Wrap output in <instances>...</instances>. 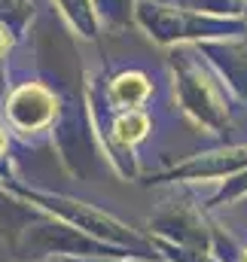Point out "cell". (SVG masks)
Segmentation results:
<instances>
[{
    "label": "cell",
    "instance_id": "obj_1",
    "mask_svg": "<svg viewBox=\"0 0 247 262\" xmlns=\"http://www.w3.org/2000/svg\"><path fill=\"white\" fill-rule=\"evenodd\" d=\"M128 82H131V76H122V79L116 82V95H119V98H125V95L131 92ZM134 82H140V85H137V95H147V82H143V76H134Z\"/></svg>",
    "mask_w": 247,
    "mask_h": 262
},
{
    "label": "cell",
    "instance_id": "obj_2",
    "mask_svg": "<svg viewBox=\"0 0 247 262\" xmlns=\"http://www.w3.org/2000/svg\"><path fill=\"white\" fill-rule=\"evenodd\" d=\"M0 146H3V137H0Z\"/></svg>",
    "mask_w": 247,
    "mask_h": 262
}]
</instances>
